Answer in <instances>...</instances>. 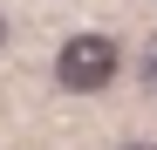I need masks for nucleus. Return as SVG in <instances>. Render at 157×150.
<instances>
[{"label":"nucleus","mask_w":157,"mask_h":150,"mask_svg":"<svg viewBox=\"0 0 157 150\" xmlns=\"http://www.w3.org/2000/svg\"><path fill=\"white\" fill-rule=\"evenodd\" d=\"M144 82L157 89V34H150V48H144Z\"/></svg>","instance_id":"nucleus-2"},{"label":"nucleus","mask_w":157,"mask_h":150,"mask_svg":"<svg viewBox=\"0 0 157 150\" xmlns=\"http://www.w3.org/2000/svg\"><path fill=\"white\" fill-rule=\"evenodd\" d=\"M0 48H7V14H0Z\"/></svg>","instance_id":"nucleus-3"},{"label":"nucleus","mask_w":157,"mask_h":150,"mask_svg":"<svg viewBox=\"0 0 157 150\" xmlns=\"http://www.w3.org/2000/svg\"><path fill=\"white\" fill-rule=\"evenodd\" d=\"M55 75H62V89H75V96L102 89V82L116 75V41H109V34H75L62 55H55Z\"/></svg>","instance_id":"nucleus-1"},{"label":"nucleus","mask_w":157,"mask_h":150,"mask_svg":"<svg viewBox=\"0 0 157 150\" xmlns=\"http://www.w3.org/2000/svg\"><path fill=\"white\" fill-rule=\"evenodd\" d=\"M123 150H157V143H123Z\"/></svg>","instance_id":"nucleus-4"}]
</instances>
